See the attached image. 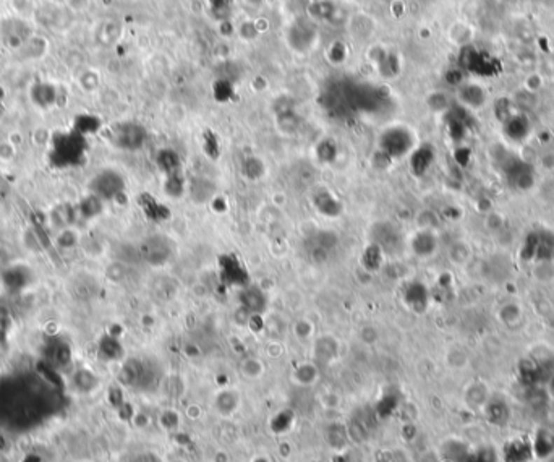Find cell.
Returning <instances> with one entry per match:
<instances>
[{
    "label": "cell",
    "mask_w": 554,
    "mask_h": 462,
    "mask_svg": "<svg viewBox=\"0 0 554 462\" xmlns=\"http://www.w3.org/2000/svg\"><path fill=\"white\" fill-rule=\"evenodd\" d=\"M158 168L162 170L165 175L180 172V168H182V159L180 156L174 151V149H162V151L158 153L156 158Z\"/></svg>",
    "instance_id": "ac0fdd59"
},
{
    "label": "cell",
    "mask_w": 554,
    "mask_h": 462,
    "mask_svg": "<svg viewBox=\"0 0 554 462\" xmlns=\"http://www.w3.org/2000/svg\"><path fill=\"white\" fill-rule=\"evenodd\" d=\"M214 190H216L214 185H212L208 179L203 177L193 179V182H191L188 186L191 198H193L196 203H205V201L211 200L212 196H214Z\"/></svg>",
    "instance_id": "d6986e66"
},
{
    "label": "cell",
    "mask_w": 554,
    "mask_h": 462,
    "mask_svg": "<svg viewBox=\"0 0 554 462\" xmlns=\"http://www.w3.org/2000/svg\"><path fill=\"white\" fill-rule=\"evenodd\" d=\"M92 190L97 198L112 200L125 190V180L116 170H102L92 180Z\"/></svg>",
    "instance_id": "52a82bcc"
},
{
    "label": "cell",
    "mask_w": 554,
    "mask_h": 462,
    "mask_svg": "<svg viewBox=\"0 0 554 462\" xmlns=\"http://www.w3.org/2000/svg\"><path fill=\"white\" fill-rule=\"evenodd\" d=\"M314 38H317V29L308 23H295L292 28H289V44L298 52L312 48Z\"/></svg>",
    "instance_id": "8fae6325"
},
{
    "label": "cell",
    "mask_w": 554,
    "mask_h": 462,
    "mask_svg": "<svg viewBox=\"0 0 554 462\" xmlns=\"http://www.w3.org/2000/svg\"><path fill=\"white\" fill-rule=\"evenodd\" d=\"M219 278L222 284L229 285V287L242 289L251 284L247 268L243 266L240 258L234 255V253H226V255L219 257Z\"/></svg>",
    "instance_id": "277c9868"
},
{
    "label": "cell",
    "mask_w": 554,
    "mask_h": 462,
    "mask_svg": "<svg viewBox=\"0 0 554 462\" xmlns=\"http://www.w3.org/2000/svg\"><path fill=\"white\" fill-rule=\"evenodd\" d=\"M460 67L465 72L475 75H493L494 72V59L485 52L472 48H464L460 52Z\"/></svg>",
    "instance_id": "8992f818"
},
{
    "label": "cell",
    "mask_w": 554,
    "mask_h": 462,
    "mask_svg": "<svg viewBox=\"0 0 554 462\" xmlns=\"http://www.w3.org/2000/svg\"><path fill=\"white\" fill-rule=\"evenodd\" d=\"M433 161H434V149L429 147V144H422V147L415 148L410 153L412 172L420 177V175H423L429 169Z\"/></svg>",
    "instance_id": "9a60e30c"
},
{
    "label": "cell",
    "mask_w": 554,
    "mask_h": 462,
    "mask_svg": "<svg viewBox=\"0 0 554 462\" xmlns=\"http://www.w3.org/2000/svg\"><path fill=\"white\" fill-rule=\"evenodd\" d=\"M415 149V137L403 125L386 128L380 137V151L387 159H399Z\"/></svg>",
    "instance_id": "6da1fadb"
},
{
    "label": "cell",
    "mask_w": 554,
    "mask_h": 462,
    "mask_svg": "<svg viewBox=\"0 0 554 462\" xmlns=\"http://www.w3.org/2000/svg\"><path fill=\"white\" fill-rule=\"evenodd\" d=\"M230 95H232V86H230L229 81L221 80V81L216 83L214 96L217 97V100H219V101H227V100H229Z\"/></svg>",
    "instance_id": "4316f807"
},
{
    "label": "cell",
    "mask_w": 554,
    "mask_h": 462,
    "mask_svg": "<svg viewBox=\"0 0 554 462\" xmlns=\"http://www.w3.org/2000/svg\"><path fill=\"white\" fill-rule=\"evenodd\" d=\"M165 177H167V180H165V185H164L165 193H167L169 196H172V198H180V196H182L186 190V182L183 179L182 172L165 175Z\"/></svg>",
    "instance_id": "7402d4cb"
},
{
    "label": "cell",
    "mask_w": 554,
    "mask_h": 462,
    "mask_svg": "<svg viewBox=\"0 0 554 462\" xmlns=\"http://www.w3.org/2000/svg\"><path fill=\"white\" fill-rule=\"evenodd\" d=\"M313 205L326 217H338L342 215V203L329 190H318L313 195Z\"/></svg>",
    "instance_id": "4fadbf2b"
},
{
    "label": "cell",
    "mask_w": 554,
    "mask_h": 462,
    "mask_svg": "<svg viewBox=\"0 0 554 462\" xmlns=\"http://www.w3.org/2000/svg\"><path fill=\"white\" fill-rule=\"evenodd\" d=\"M438 248V237L433 229H422L412 240V250L415 255L427 258L431 257Z\"/></svg>",
    "instance_id": "5bb4252c"
},
{
    "label": "cell",
    "mask_w": 554,
    "mask_h": 462,
    "mask_svg": "<svg viewBox=\"0 0 554 462\" xmlns=\"http://www.w3.org/2000/svg\"><path fill=\"white\" fill-rule=\"evenodd\" d=\"M459 101L465 109H481L486 104V91L476 83H462L459 86Z\"/></svg>",
    "instance_id": "7c38bea8"
},
{
    "label": "cell",
    "mask_w": 554,
    "mask_h": 462,
    "mask_svg": "<svg viewBox=\"0 0 554 462\" xmlns=\"http://www.w3.org/2000/svg\"><path fill=\"white\" fill-rule=\"evenodd\" d=\"M548 393H550V396L554 399V378L550 381V385H548Z\"/></svg>",
    "instance_id": "f1b7e54d"
},
{
    "label": "cell",
    "mask_w": 554,
    "mask_h": 462,
    "mask_svg": "<svg viewBox=\"0 0 554 462\" xmlns=\"http://www.w3.org/2000/svg\"><path fill=\"white\" fill-rule=\"evenodd\" d=\"M499 318L506 326H514L519 323L522 318V310L519 305L507 304L499 310Z\"/></svg>",
    "instance_id": "cb8c5ba5"
},
{
    "label": "cell",
    "mask_w": 554,
    "mask_h": 462,
    "mask_svg": "<svg viewBox=\"0 0 554 462\" xmlns=\"http://www.w3.org/2000/svg\"><path fill=\"white\" fill-rule=\"evenodd\" d=\"M141 208L149 219L154 222H164L170 217V210L165 205L159 203L156 198L149 195L141 196Z\"/></svg>",
    "instance_id": "2e32d148"
},
{
    "label": "cell",
    "mask_w": 554,
    "mask_h": 462,
    "mask_svg": "<svg viewBox=\"0 0 554 462\" xmlns=\"http://www.w3.org/2000/svg\"><path fill=\"white\" fill-rule=\"evenodd\" d=\"M470 257H472V250H470L469 243L465 242H455L452 247H450V259L457 264L467 263Z\"/></svg>",
    "instance_id": "d4e9b609"
},
{
    "label": "cell",
    "mask_w": 554,
    "mask_h": 462,
    "mask_svg": "<svg viewBox=\"0 0 554 462\" xmlns=\"http://www.w3.org/2000/svg\"><path fill=\"white\" fill-rule=\"evenodd\" d=\"M548 259H550V261L554 264V247H553V250L550 253V257H548Z\"/></svg>",
    "instance_id": "f546056e"
},
{
    "label": "cell",
    "mask_w": 554,
    "mask_h": 462,
    "mask_svg": "<svg viewBox=\"0 0 554 462\" xmlns=\"http://www.w3.org/2000/svg\"><path fill=\"white\" fill-rule=\"evenodd\" d=\"M533 180H535V177H533L532 170L527 164L524 163L512 164V169L509 170V182L515 186V189L520 190L532 189Z\"/></svg>",
    "instance_id": "e0dca14e"
},
{
    "label": "cell",
    "mask_w": 554,
    "mask_h": 462,
    "mask_svg": "<svg viewBox=\"0 0 554 462\" xmlns=\"http://www.w3.org/2000/svg\"><path fill=\"white\" fill-rule=\"evenodd\" d=\"M133 462H160V459L158 458L156 454H151V453H144V454H139L137 458L133 459Z\"/></svg>",
    "instance_id": "83f0119b"
},
{
    "label": "cell",
    "mask_w": 554,
    "mask_h": 462,
    "mask_svg": "<svg viewBox=\"0 0 554 462\" xmlns=\"http://www.w3.org/2000/svg\"><path fill=\"white\" fill-rule=\"evenodd\" d=\"M403 300L412 308H422L427 304V289L423 287L422 283H408L403 287Z\"/></svg>",
    "instance_id": "ffe728a7"
},
{
    "label": "cell",
    "mask_w": 554,
    "mask_h": 462,
    "mask_svg": "<svg viewBox=\"0 0 554 462\" xmlns=\"http://www.w3.org/2000/svg\"><path fill=\"white\" fill-rule=\"evenodd\" d=\"M238 302H240L242 310H245L247 313H250L251 316L261 315L268 307L266 292L255 284H248L245 287L240 289Z\"/></svg>",
    "instance_id": "ba28073f"
},
{
    "label": "cell",
    "mask_w": 554,
    "mask_h": 462,
    "mask_svg": "<svg viewBox=\"0 0 554 462\" xmlns=\"http://www.w3.org/2000/svg\"><path fill=\"white\" fill-rule=\"evenodd\" d=\"M339 245V236L334 231H314L303 243L305 253L313 263H326Z\"/></svg>",
    "instance_id": "7a4b0ae2"
},
{
    "label": "cell",
    "mask_w": 554,
    "mask_h": 462,
    "mask_svg": "<svg viewBox=\"0 0 554 462\" xmlns=\"http://www.w3.org/2000/svg\"><path fill=\"white\" fill-rule=\"evenodd\" d=\"M174 252V242L169 237L160 236V233L144 238L141 247H139L141 258L151 266H162V264L170 261Z\"/></svg>",
    "instance_id": "3957f363"
},
{
    "label": "cell",
    "mask_w": 554,
    "mask_h": 462,
    "mask_svg": "<svg viewBox=\"0 0 554 462\" xmlns=\"http://www.w3.org/2000/svg\"><path fill=\"white\" fill-rule=\"evenodd\" d=\"M242 170H243V175L250 180H260L264 175V170L266 169H264V164L261 163L260 158L250 156V158H247L245 161H243Z\"/></svg>",
    "instance_id": "603a6c76"
},
{
    "label": "cell",
    "mask_w": 554,
    "mask_h": 462,
    "mask_svg": "<svg viewBox=\"0 0 554 462\" xmlns=\"http://www.w3.org/2000/svg\"><path fill=\"white\" fill-rule=\"evenodd\" d=\"M148 133L143 125L134 122H125L113 130V143L125 151H138L144 147Z\"/></svg>",
    "instance_id": "5b68a950"
},
{
    "label": "cell",
    "mask_w": 554,
    "mask_h": 462,
    "mask_svg": "<svg viewBox=\"0 0 554 462\" xmlns=\"http://www.w3.org/2000/svg\"><path fill=\"white\" fill-rule=\"evenodd\" d=\"M373 243L381 248L382 252H396L401 247V233L392 224L380 222L371 231Z\"/></svg>",
    "instance_id": "9c48e42d"
},
{
    "label": "cell",
    "mask_w": 554,
    "mask_h": 462,
    "mask_svg": "<svg viewBox=\"0 0 554 462\" xmlns=\"http://www.w3.org/2000/svg\"><path fill=\"white\" fill-rule=\"evenodd\" d=\"M317 154L321 163H333L335 156H338V147H335L333 140H324V142L318 144Z\"/></svg>",
    "instance_id": "484cf974"
},
{
    "label": "cell",
    "mask_w": 554,
    "mask_h": 462,
    "mask_svg": "<svg viewBox=\"0 0 554 462\" xmlns=\"http://www.w3.org/2000/svg\"><path fill=\"white\" fill-rule=\"evenodd\" d=\"M382 253L385 252H382L380 247L375 245V243H370V245L365 248L363 258H361V263H363L365 269H368L371 273H376L382 264Z\"/></svg>",
    "instance_id": "44dd1931"
},
{
    "label": "cell",
    "mask_w": 554,
    "mask_h": 462,
    "mask_svg": "<svg viewBox=\"0 0 554 462\" xmlns=\"http://www.w3.org/2000/svg\"><path fill=\"white\" fill-rule=\"evenodd\" d=\"M502 132L511 142L522 143L525 142L528 135L532 132V123L528 121V117L525 114L514 112L511 117H507L504 122H502Z\"/></svg>",
    "instance_id": "30bf717a"
}]
</instances>
